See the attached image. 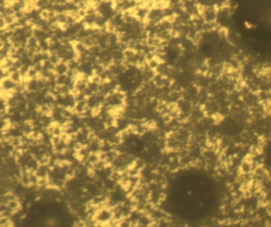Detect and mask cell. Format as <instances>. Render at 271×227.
<instances>
[{
	"instance_id": "6da1fadb",
	"label": "cell",
	"mask_w": 271,
	"mask_h": 227,
	"mask_svg": "<svg viewBox=\"0 0 271 227\" xmlns=\"http://www.w3.org/2000/svg\"><path fill=\"white\" fill-rule=\"evenodd\" d=\"M268 154H269V161H270V164H271V143H270V146H269V151H268Z\"/></svg>"
}]
</instances>
